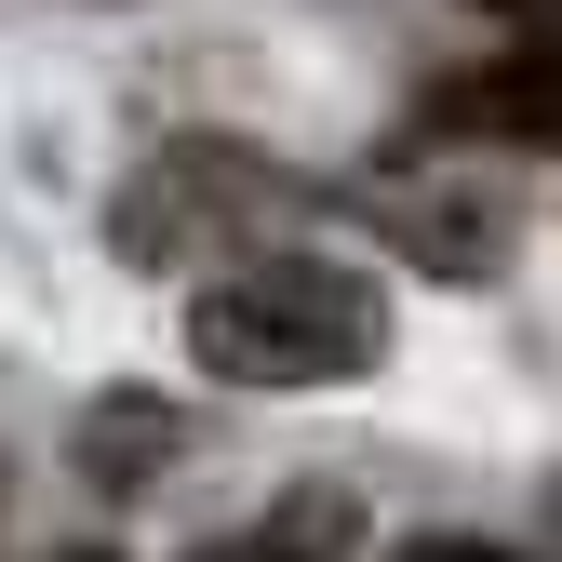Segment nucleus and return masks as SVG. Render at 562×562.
<instances>
[{
    "label": "nucleus",
    "mask_w": 562,
    "mask_h": 562,
    "mask_svg": "<svg viewBox=\"0 0 562 562\" xmlns=\"http://www.w3.org/2000/svg\"><path fill=\"white\" fill-rule=\"evenodd\" d=\"M188 562H362V496L348 482H295L281 509H255L241 536H201Z\"/></svg>",
    "instance_id": "obj_3"
},
{
    "label": "nucleus",
    "mask_w": 562,
    "mask_h": 562,
    "mask_svg": "<svg viewBox=\"0 0 562 562\" xmlns=\"http://www.w3.org/2000/svg\"><path fill=\"white\" fill-rule=\"evenodd\" d=\"M188 362L228 389H348L389 362V295L348 255H241L188 295Z\"/></svg>",
    "instance_id": "obj_1"
},
{
    "label": "nucleus",
    "mask_w": 562,
    "mask_h": 562,
    "mask_svg": "<svg viewBox=\"0 0 562 562\" xmlns=\"http://www.w3.org/2000/svg\"><path fill=\"white\" fill-rule=\"evenodd\" d=\"M482 14H522V0H482Z\"/></svg>",
    "instance_id": "obj_7"
},
{
    "label": "nucleus",
    "mask_w": 562,
    "mask_h": 562,
    "mask_svg": "<svg viewBox=\"0 0 562 562\" xmlns=\"http://www.w3.org/2000/svg\"><path fill=\"white\" fill-rule=\"evenodd\" d=\"M549 522H562V482H549Z\"/></svg>",
    "instance_id": "obj_8"
},
{
    "label": "nucleus",
    "mask_w": 562,
    "mask_h": 562,
    "mask_svg": "<svg viewBox=\"0 0 562 562\" xmlns=\"http://www.w3.org/2000/svg\"><path fill=\"white\" fill-rule=\"evenodd\" d=\"M415 148H549L562 161V41H522L496 67L429 81L415 94Z\"/></svg>",
    "instance_id": "obj_2"
},
{
    "label": "nucleus",
    "mask_w": 562,
    "mask_h": 562,
    "mask_svg": "<svg viewBox=\"0 0 562 562\" xmlns=\"http://www.w3.org/2000/svg\"><path fill=\"white\" fill-rule=\"evenodd\" d=\"M41 562H121V549H41Z\"/></svg>",
    "instance_id": "obj_6"
},
{
    "label": "nucleus",
    "mask_w": 562,
    "mask_h": 562,
    "mask_svg": "<svg viewBox=\"0 0 562 562\" xmlns=\"http://www.w3.org/2000/svg\"><path fill=\"white\" fill-rule=\"evenodd\" d=\"M389 562H536V549H496V536H402Z\"/></svg>",
    "instance_id": "obj_5"
},
{
    "label": "nucleus",
    "mask_w": 562,
    "mask_h": 562,
    "mask_svg": "<svg viewBox=\"0 0 562 562\" xmlns=\"http://www.w3.org/2000/svg\"><path fill=\"white\" fill-rule=\"evenodd\" d=\"M161 456H175V402L108 389V402L81 415V482H94V496H134V482H161Z\"/></svg>",
    "instance_id": "obj_4"
}]
</instances>
